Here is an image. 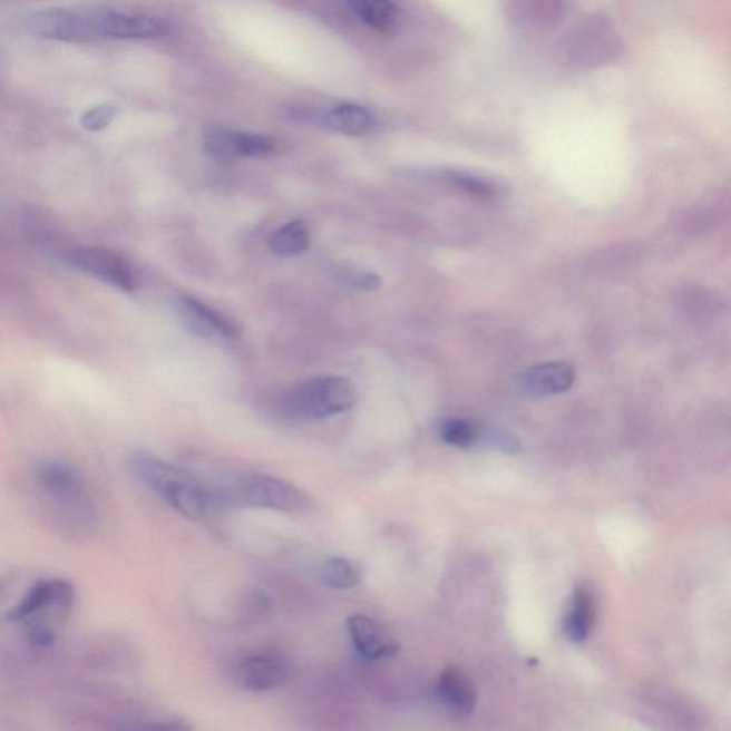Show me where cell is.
<instances>
[{"instance_id":"9","label":"cell","mask_w":731,"mask_h":731,"mask_svg":"<svg viewBox=\"0 0 731 731\" xmlns=\"http://www.w3.org/2000/svg\"><path fill=\"white\" fill-rule=\"evenodd\" d=\"M347 628L350 642L366 662H378L396 656L400 646L398 640L376 618L357 613L348 617Z\"/></svg>"},{"instance_id":"16","label":"cell","mask_w":731,"mask_h":731,"mask_svg":"<svg viewBox=\"0 0 731 731\" xmlns=\"http://www.w3.org/2000/svg\"><path fill=\"white\" fill-rule=\"evenodd\" d=\"M594 621H596V612H594L592 594L586 588H577L571 612L567 613L563 624V631L572 642L582 643L591 636Z\"/></svg>"},{"instance_id":"5","label":"cell","mask_w":731,"mask_h":731,"mask_svg":"<svg viewBox=\"0 0 731 731\" xmlns=\"http://www.w3.org/2000/svg\"><path fill=\"white\" fill-rule=\"evenodd\" d=\"M225 501L274 511H306L311 500L296 486L263 474L238 476L231 489L223 491Z\"/></svg>"},{"instance_id":"13","label":"cell","mask_w":731,"mask_h":731,"mask_svg":"<svg viewBox=\"0 0 731 731\" xmlns=\"http://www.w3.org/2000/svg\"><path fill=\"white\" fill-rule=\"evenodd\" d=\"M177 311L183 323L202 338H236L238 334L235 323L191 296L177 301Z\"/></svg>"},{"instance_id":"1","label":"cell","mask_w":731,"mask_h":731,"mask_svg":"<svg viewBox=\"0 0 731 731\" xmlns=\"http://www.w3.org/2000/svg\"><path fill=\"white\" fill-rule=\"evenodd\" d=\"M130 467L154 494L193 522H203L217 507L212 490L191 471L145 451L130 456Z\"/></svg>"},{"instance_id":"3","label":"cell","mask_w":731,"mask_h":731,"mask_svg":"<svg viewBox=\"0 0 731 731\" xmlns=\"http://www.w3.org/2000/svg\"><path fill=\"white\" fill-rule=\"evenodd\" d=\"M35 481L60 515L74 526H91L95 507L88 486L75 467L62 460L46 459L35 469Z\"/></svg>"},{"instance_id":"22","label":"cell","mask_w":731,"mask_h":731,"mask_svg":"<svg viewBox=\"0 0 731 731\" xmlns=\"http://www.w3.org/2000/svg\"><path fill=\"white\" fill-rule=\"evenodd\" d=\"M116 118V108L114 105H100L86 111L82 118V126L86 130L99 131L108 128Z\"/></svg>"},{"instance_id":"8","label":"cell","mask_w":731,"mask_h":731,"mask_svg":"<svg viewBox=\"0 0 731 731\" xmlns=\"http://www.w3.org/2000/svg\"><path fill=\"white\" fill-rule=\"evenodd\" d=\"M232 676L238 688L246 692L262 693L281 685L289 676V669L277 654H247L237 660Z\"/></svg>"},{"instance_id":"7","label":"cell","mask_w":731,"mask_h":731,"mask_svg":"<svg viewBox=\"0 0 731 731\" xmlns=\"http://www.w3.org/2000/svg\"><path fill=\"white\" fill-rule=\"evenodd\" d=\"M70 266L125 292H134L136 279L129 262L118 252L99 246H78L68 253Z\"/></svg>"},{"instance_id":"23","label":"cell","mask_w":731,"mask_h":731,"mask_svg":"<svg viewBox=\"0 0 731 731\" xmlns=\"http://www.w3.org/2000/svg\"><path fill=\"white\" fill-rule=\"evenodd\" d=\"M342 281L352 286L360 289V291L373 292L378 291L382 281L373 273H358V272H343Z\"/></svg>"},{"instance_id":"19","label":"cell","mask_w":731,"mask_h":731,"mask_svg":"<svg viewBox=\"0 0 731 731\" xmlns=\"http://www.w3.org/2000/svg\"><path fill=\"white\" fill-rule=\"evenodd\" d=\"M322 581L324 585L337 588V591H349L359 586L362 576L354 563L343 557L328 558L322 567Z\"/></svg>"},{"instance_id":"21","label":"cell","mask_w":731,"mask_h":731,"mask_svg":"<svg viewBox=\"0 0 731 731\" xmlns=\"http://www.w3.org/2000/svg\"><path fill=\"white\" fill-rule=\"evenodd\" d=\"M449 179L457 187L471 193V195L479 197H494L496 195L497 189L494 183L484 179V177L465 174V172H451Z\"/></svg>"},{"instance_id":"15","label":"cell","mask_w":731,"mask_h":731,"mask_svg":"<svg viewBox=\"0 0 731 731\" xmlns=\"http://www.w3.org/2000/svg\"><path fill=\"white\" fill-rule=\"evenodd\" d=\"M326 128L348 136H362L373 126V116L363 106L342 104L326 111L322 118Z\"/></svg>"},{"instance_id":"11","label":"cell","mask_w":731,"mask_h":731,"mask_svg":"<svg viewBox=\"0 0 731 731\" xmlns=\"http://www.w3.org/2000/svg\"><path fill=\"white\" fill-rule=\"evenodd\" d=\"M203 146L207 154L217 159L263 156L274 150V142L271 137L227 129L207 131L203 137Z\"/></svg>"},{"instance_id":"2","label":"cell","mask_w":731,"mask_h":731,"mask_svg":"<svg viewBox=\"0 0 731 731\" xmlns=\"http://www.w3.org/2000/svg\"><path fill=\"white\" fill-rule=\"evenodd\" d=\"M75 588L65 578H40L10 608L8 618L39 646H48L72 613Z\"/></svg>"},{"instance_id":"14","label":"cell","mask_w":731,"mask_h":731,"mask_svg":"<svg viewBox=\"0 0 731 731\" xmlns=\"http://www.w3.org/2000/svg\"><path fill=\"white\" fill-rule=\"evenodd\" d=\"M436 694L441 703L459 715H470L476 708V690L460 669L449 667L440 674Z\"/></svg>"},{"instance_id":"10","label":"cell","mask_w":731,"mask_h":731,"mask_svg":"<svg viewBox=\"0 0 731 731\" xmlns=\"http://www.w3.org/2000/svg\"><path fill=\"white\" fill-rule=\"evenodd\" d=\"M96 25L99 39H157L167 32L160 19L109 9H98Z\"/></svg>"},{"instance_id":"18","label":"cell","mask_w":731,"mask_h":731,"mask_svg":"<svg viewBox=\"0 0 731 731\" xmlns=\"http://www.w3.org/2000/svg\"><path fill=\"white\" fill-rule=\"evenodd\" d=\"M311 246V232L306 223L289 222L273 233L271 248L279 256H298Z\"/></svg>"},{"instance_id":"17","label":"cell","mask_w":731,"mask_h":731,"mask_svg":"<svg viewBox=\"0 0 731 731\" xmlns=\"http://www.w3.org/2000/svg\"><path fill=\"white\" fill-rule=\"evenodd\" d=\"M349 7L368 27L389 33L398 23V9L390 0H349Z\"/></svg>"},{"instance_id":"6","label":"cell","mask_w":731,"mask_h":731,"mask_svg":"<svg viewBox=\"0 0 731 731\" xmlns=\"http://www.w3.org/2000/svg\"><path fill=\"white\" fill-rule=\"evenodd\" d=\"M98 9H48L29 19L28 29L35 37L64 40V42H91L98 37Z\"/></svg>"},{"instance_id":"20","label":"cell","mask_w":731,"mask_h":731,"mask_svg":"<svg viewBox=\"0 0 731 731\" xmlns=\"http://www.w3.org/2000/svg\"><path fill=\"white\" fill-rule=\"evenodd\" d=\"M440 438L454 448H469L479 440L480 431L469 420L449 419L441 425Z\"/></svg>"},{"instance_id":"4","label":"cell","mask_w":731,"mask_h":731,"mask_svg":"<svg viewBox=\"0 0 731 731\" xmlns=\"http://www.w3.org/2000/svg\"><path fill=\"white\" fill-rule=\"evenodd\" d=\"M357 388L342 376H318L284 393L283 408L301 420H322L344 413L357 403Z\"/></svg>"},{"instance_id":"12","label":"cell","mask_w":731,"mask_h":731,"mask_svg":"<svg viewBox=\"0 0 731 731\" xmlns=\"http://www.w3.org/2000/svg\"><path fill=\"white\" fill-rule=\"evenodd\" d=\"M575 380V366L568 362H550L525 370L517 379V388L533 398H543L567 392Z\"/></svg>"}]
</instances>
